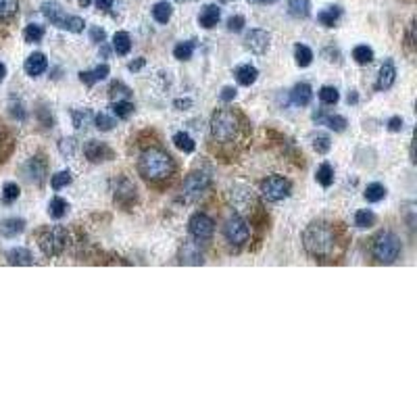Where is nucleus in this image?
Instances as JSON below:
<instances>
[{
  "label": "nucleus",
  "instance_id": "f257e3e1",
  "mask_svg": "<svg viewBox=\"0 0 417 417\" xmlns=\"http://www.w3.org/2000/svg\"><path fill=\"white\" fill-rule=\"evenodd\" d=\"M303 245L305 250L315 259H332L338 247V234L332 224L326 221H313L303 232Z\"/></svg>",
  "mask_w": 417,
  "mask_h": 417
},
{
  "label": "nucleus",
  "instance_id": "f03ea898",
  "mask_svg": "<svg viewBox=\"0 0 417 417\" xmlns=\"http://www.w3.org/2000/svg\"><path fill=\"white\" fill-rule=\"evenodd\" d=\"M138 171L144 179H149L153 184H161V182L171 179V175L175 173V163L165 151L146 149L138 159Z\"/></svg>",
  "mask_w": 417,
  "mask_h": 417
},
{
  "label": "nucleus",
  "instance_id": "7ed1b4c3",
  "mask_svg": "<svg viewBox=\"0 0 417 417\" xmlns=\"http://www.w3.org/2000/svg\"><path fill=\"white\" fill-rule=\"evenodd\" d=\"M240 132V117L230 111V109H221L215 111L211 117V136L217 142H232Z\"/></svg>",
  "mask_w": 417,
  "mask_h": 417
},
{
  "label": "nucleus",
  "instance_id": "20e7f679",
  "mask_svg": "<svg viewBox=\"0 0 417 417\" xmlns=\"http://www.w3.org/2000/svg\"><path fill=\"white\" fill-rule=\"evenodd\" d=\"M371 254L378 263H384V265H390L399 259L401 254V240L397 234L392 232H382L376 236L374 240V247H371Z\"/></svg>",
  "mask_w": 417,
  "mask_h": 417
},
{
  "label": "nucleus",
  "instance_id": "39448f33",
  "mask_svg": "<svg viewBox=\"0 0 417 417\" xmlns=\"http://www.w3.org/2000/svg\"><path fill=\"white\" fill-rule=\"evenodd\" d=\"M42 13H44V17L53 23V25H57L59 29H67V32H74V34H80L83 32V19L82 17H76V15H67L63 8H61V4H57V2H44L42 4Z\"/></svg>",
  "mask_w": 417,
  "mask_h": 417
},
{
  "label": "nucleus",
  "instance_id": "423d86ee",
  "mask_svg": "<svg viewBox=\"0 0 417 417\" xmlns=\"http://www.w3.org/2000/svg\"><path fill=\"white\" fill-rule=\"evenodd\" d=\"M38 245L42 252L46 257H59L65 247H67V230L63 226H53V228H46L40 238H38Z\"/></svg>",
  "mask_w": 417,
  "mask_h": 417
},
{
  "label": "nucleus",
  "instance_id": "0eeeda50",
  "mask_svg": "<svg viewBox=\"0 0 417 417\" xmlns=\"http://www.w3.org/2000/svg\"><path fill=\"white\" fill-rule=\"evenodd\" d=\"M290 190H292V186L284 175H271L261 182V194L269 203H280V200L288 198Z\"/></svg>",
  "mask_w": 417,
  "mask_h": 417
},
{
  "label": "nucleus",
  "instance_id": "6e6552de",
  "mask_svg": "<svg viewBox=\"0 0 417 417\" xmlns=\"http://www.w3.org/2000/svg\"><path fill=\"white\" fill-rule=\"evenodd\" d=\"M211 186V177L203 171H194L184 179V188H182V198L186 203H194L198 200Z\"/></svg>",
  "mask_w": 417,
  "mask_h": 417
},
{
  "label": "nucleus",
  "instance_id": "1a4fd4ad",
  "mask_svg": "<svg viewBox=\"0 0 417 417\" xmlns=\"http://www.w3.org/2000/svg\"><path fill=\"white\" fill-rule=\"evenodd\" d=\"M224 234H226V240H228L232 247H242L245 242H249V221H247L242 215H232V217L226 221V226H224Z\"/></svg>",
  "mask_w": 417,
  "mask_h": 417
},
{
  "label": "nucleus",
  "instance_id": "9d476101",
  "mask_svg": "<svg viewBox=\"0 0 417 417\" xmlns=\"http://www.w3.org/2000/svg\"><path fill=\"white\" fill-rule=\"evenodd\" d=\"M188 228H190V234H192L194 240L207 242V240H211V236L215 232V221L209 215H205V213H194L190 217Z\"/></svg>",
  "mask_w": 417,
  "mask_h": 417
},
{
  "label": "nucleus",
  "instance_id": "9b49d317",
  "mask_svg": "<svg viewBox=\"0 0 417 417\" xmlns=\"http://www.w3.org/2000/svg\"><path fill=\"white\" fill-rule=\"evenodd\" d=\"M269 40H271V36L265 29H250L247 34V46L254 55H265L269 48Z\"/></svg>",
  "mask_w": 417,
  "mask_h": 417
},
{
  "label": "nucleus",
  "instance_id": "f8f14e48",
  "mask_svg": "<svg viewBox=\"0 0 417 417\" xmlns=\"http://www.w3.org/2000/svg\"><path fill=\"white\" fill-rule=\"evenodd\" d=\"M83 155L88 157V161L98 163V161H109L113 157V151L98 140H90V142L83 144Z\"/></svg>",
  "mask_w": 417,
  "mask_h": 417
},
{
  "label": "nucleus",
  "instance_id": "ddd939ff",
  "mask_svg": "<svg viewBox=\"0 0 417 417\" xmlns=\"http://www.w3.org/2000/svg\"><path fill=\"white\" fill-rule=\"evenodd\" d=\"M25 74L29 76V78H38V76H42L44 71H46V67H48V61H46V57L42 55V53H34V55H29L27 59H25Z\"/></svg>",
  "mask_w": 417,
  "mask_h": 417
},
{
  "label": "nucleus",
  "instance_id": "4468645a",
  "mask_svg": "<svg viewBox=\"0 0 417 417\" xmlns=\"http://www.w3.org/2000/svg\"><path fill=\"white\" fill-rule=\"evenodd\" d=\"M397 80V69H395V63L392 61H386L384 65H382V69H380V76H378V82H376V88L380 90V92H384V90H390L392 88V83Z\"/></svg>",
  "mask_w": 417,
  "mask_h": 417
},
{
  "label": "nucleus",
  "instance_id": "2eb2a0df",
  "mask_svg": "<svg viewBox=\"0 0 417 417\" xmlns=\"http://www.w3.org/2000/svg\"><path fill=\"white\" fill-rule=\"evenodd\" d=\"M182 263H188V265H200L203 263V252L198 247V240L192 242V240H186L184 247H182Z\"/></svg>",
  "mask_w": 417,
  "mask_h": 417
},
{
  "label": "nucleus",
  "instance_id": "dca6fc26",
  "mask_svg": "<svg viewBox=\"0 0 417 417\" xmlns=\"http://www.w3.org/2000/svg\"><path fill=\"white\" fill-rule=\"evenodd\" d=\"M219 17H221L219 6H215V4H207V6L200 11V15H198V23H200L205 29H211V27H215V25L219 23Z\"/></svg>",
  "mask_w": 417,
  "mask_h": 417
},
{
  "label": "nucleus",
  "instance_id": "f3484780",
  "mask_svg": "<svg viewBox=\"0 0 417 417\" xmlns=\"http://www.w3.org/2000/svg\"><path fill=\"white\" fill-rule=\"evenodd\" d=\"M313 119L317 121V123H324V125H328L330 130L334 132H344L346 130V119L342 117V115H326V113H313Z\"/></svg>",
  "mask_w": 417,
  "mask_h": 417
},
{
  "label": "nucleus",
  "instance_id": "a211bd4d",
  "mask_svg": "<svg viewBox=\"0 0 417 417\" xmlns=\"http://www.w3.org/2000/svg\"><path fill=\"white\" fill-rule=\"evenodd\" d=\"M23 230H25V221H23V219H17V217L4 219V221L0 224V234H2L4 238H15V236H19Z\"/></svg>",
  "mask_w": 417,
  "mask_h": 417
},
{
  "label": "nucleus",
  "instance_id": "6ab92c4d",
  "mask_svg": "<svg viewBox=\"0 0 417 417\" xmlns=\"http://www.w3.org/2000/svg\"><path fill=\"white\" fill-rule=\"evenodd\" d=\"M311 98H313V90H311V86L307 82L296 83V86L292 88V100H294V104L307 107V104L311 102Z\"/></svg>",
  "mask_w": 417,
  "mask_h": 417
},
{
  "label": "nucleus",
  "instance_id": "aec40b11",
  "mask_svg": "<svg viewBox=\"0 0 417 417\" xmlns=\"http://www.w3.org/2000/svg\"><path fill=\"white\" fill-rule=\"evenodd\" d=\"M67 211H69V203H67L65 198H61V196H55V198L48 203V215H50L53 219H63V217L67 215Z\"/></svg>",
  "mask_w": 417,
  "mask_h": 417
},
{
  "label": "nucleus",
  "instance_id": "412c9836",
  "mask_svg": "<svg viewBox=\"0 0 417 417\" xmlns=\"http://www.w3.org/2000/svg\"><path fill=\"white\" fill-rule=\"evenodd\" d=\"M288 13L296 19H305L311 13V0H288Z\"/></svg>",
  "mask_w": 417,
  "mask_h": 417
},
{
  "label": "nucleus",
  "instance_id": "4be33fe9",
  "mask_svg": "<svg viewBox=\"0 0 417 417\" xmlns=\"http://www.w3.org/2000/svg\"><path fill=\"white\" fill-rule=\"evenodd\" d=\"M107 76H109V65H98V67L92 69V71H82V74H80V80H82L86 86H94L96 82L104 80Z\"/></svg>",
  "mask_w": 417,
  "mask_h": 417
},
{
  "label": "nucleus",
  "instance_id": "5701e85b",
  "mask_svg": "<svg viewBox=\"0 0 417 417\" xmlns=\"http://www.w3.org/2000/svg\"><path fill=\"white\" fill-rule=\"evenodd\" d=\"M257 78H259L257 67H252V65H240V67H236V80H238L240 86H252V83L257 82Z\"/></svg>",
  "mask_w": 417,
  "mask_h": 417
},
{
  "label": "nucleus",
  "instance_id": "b1692460",
  "mask_svg": "<svg viewBox=\"0 0 417 417\" xmlns=\"http://www.w3.org/2000/svg\"><path fill=\"white\" fill-rule=\"evenodd\" d=\"M113 50L117 55H128L132 50V38H130L128 32H117L113 36Z\"/></svg>",
  "mask_w": 417,
  "mask_h": 417
},
{
  "label": "nucleus",
  "instance_id": "393cba45",
  "mask_svg": "<svg viewBox=\"0 0 417 417\" xmlns=\"http://www.w3.org/2000/svg\"><path fill=\"white\" fill-rule=\"evenodd\" d=\"M6 261L11 265H32V252L27 249H13L6 252Z\"/></svg>",
  "mask_w": 417,
  "mask_h": 417
},
{
  "label": "nucleus",
  "instance_id": "a878e982",
  "mask_svg": "<svg viewBox=\"0 0 417 417\" xmlns=\"http://www.w3.org/2000/svg\"><path fill=\"white\" fill-rule=\"evenodd\" d=\"M342 17V8L340 6H328L326 11H322L320 15H317V21L324 25V27H334L336 25V21Z\"/></svg>",
  "mask_w": 417,
  "mask_h": 417
},
{
  "label": "nucleus",
  "instance_id": "bb28decb",
  "mask_svg": "<svg viewBox=\"0 0 417 417\" xmlns=\"http://www.w3.org/2000/svg\"><path fill=\"white\" fill-rule=\"evenodd\" d=\"M294 59H296L299 67H309L311 61H313V50L305 44H296L294 46Z\"/></svg>",
  "mask_w": 417,
  "mask_h": 417
},
{
  "label": "nucleus",
  "instance_id": "cd10ccee",
  "mask_svg": "<svg viewBox=\"0 0 417 417\" xmlns=\"http://www.w3.org/2000/svg\"><path fill=\"white\" fill-rule=\"evenodd\" d=\"M171 15H173V6H171V2H167V0H161V2H157V4L153 6V17H155L159 23H167V21L171 19Z\"/></svg>",
  "mask_w": 417,
  "mask_h": 417
},
{
  "label": "nucleus",
  "instance_id": "c85d7f7f",
  "mask_svg": "<svg viewBox=\"0 0 417 417\" xmlns=\"http://www.w3.org/2000/svg\"><path fill=\"white\" fill-rule=\"evenodd\" d=\"M173 144H175L182 153H186V155L194 153V149H196L194 140H192L186 132H177V134L173 136Z\"/></svg>",
  "mask_w": 417,
  "mask_h": 417
},
{
  "label": "nucleus",
  "instance_id": "c756f323",
  "mask_svg": "<svg viewBox=\"0 0 417 417\" xmlns=\"http://www.w3.org/2000/svg\"><path fill=\"white\" fill-rule=\"evenodd\" d=\"M315 179L324 186V188H330L334 184V167L330 163H322L317 173H315Z\"/></svg>",
  "mask_w": 417,
  "mask_h": 417
},
{
  "label": "nucleus",
  "instance_id": "7c9ffc66",
  "mask_svg": "<svg viewBox=\"0 0 417 417\" xmlns=\"http://www.w3.org/2000/svg\"><path fill=\"white\" fill-rule=\"evenodd\" d=\"M192 53H194V40L179 42V44L173 48V57H175L177 61H188V59H192Z\"/></svg>",
  "mask_w": 417,
  "mask_h": 417
},
{
  "label": "nucleus",
  "instance_id": "2f4dec72",
  "mask_svg": "<svg viewBox=\"0 0 417 417\" xmlns=\"http://www.w3.org/2000/svg\"><path fill=\"white\" fill-rule=\"evenodd\" d=\"M386 196V188L382 186V184H369L367 188H365V200L367 203H380L382 198Z\"/></svg>",
  "mask_w": 417,
  "mask_h": 417
},
{
  "label": "nucleus",
  "instance_id": "473e14b6",
  "mask_svg": "<svg viewBox=\"0 0 417 417\" xmlns=\"http://www.w3.org/2000/svg\"><path fill=\"white\" fill-rule=\"evenodd\" d=\"M109 96H111L113 100H130V96H132V90H130L125 83L113 82L111 83V88H109Z\"/></svg>",
  "mask_w": 417,
  "mask_h": 417
},
{
  "label": "nucleus",
  "instance_id": "72a5a7b5",
  "mask_svg": "<svg viewBox=\"0 0 417 417\" xmlns=\"http://www.w3.org/2000/svg\"><path fill=\"white\" fill-rule=\"evenodd\" d=\"M353 59H355L359 65H369V63L374 61V50H371L369 46L361 44V46H357V48L353 50Z\"/></svg>",
  "mask_w": 417,
  "mask_h": 417
},
{
  "label": "nucleus",
  "instance_id": "f704fd0d",
  "mask_svg": "<svg viewBox=\"0 0 417 417\" xmlns=\"http://www.w3.org/2000/svg\"><path fill=\"white\" fill-rule=\"evenodd\" d=\"M111 109H113V113H115L119 119H128V117L134 113V104H132L130 100H113Z\"/></svg>",
  "mask_w": 417,
  "mask_h": 417
},
{
  "label": "nucleus",
  "instance_id": "c9c22d12",
  "mask_svg": "<svg viewBox=\"0 0 417 417\" xmlns=\"http://www.w3.org/2000/svg\"><path fill=\"white\" fill-rule=\"evenodd\" d=\"M23 38H25V42H29V44H36V42H40V40L44 38V27H42V25H36V23H32V25H27V27H25V32H23Z\"/></svg>",
  "mask_w": 417,
  "mask_h": 417
},
{
  "label": "nucleus",
  "instance_id": "e433bc0d",
  "mask_svg": "<svg viewBox=\"0 0 417 417\" xmlns=\"http://www.w3.org/2000/svg\"><path fill=\"white\" fill-rule=\"evenodd\" d=\"M376 224V215L371 213V211H367V209H361V211H357V215H355V226L357 228H371Z\"/></svg>",
  "mask_w": 417,
  "mask_h": 417
},
{
  "label": "nucleus",
  "instance_id": "4c0bfd02",
  "mask_svg": "<svg viewBox=\"0 0 417 417\" xmlns=\"http://www.w3.org/2000/svg\"><path fill=\"white\" fill-rule=\"evenodd\" d=\"M19 194H21L19 186H17L15 182H6L4 188H2V203L11 205V203H15V200L19 198Z\"/></svg>",
  "mask_w": 417,
  "mask_h": 417
},
{
  "label": "nucleus",
  "instance_id": "58836bf2",
  "mask_svg": "<svg viewBox=\"0 0 417 417\" xmlns=\"http://www.w3.org/2000/svg\"><path fill=\"white\" fill-rule=\"evenodd\" d=\"M90 119H92V113L88 109H76L74 111V125L78 130H86L90 125Z\"/></svg>",
  "mask_w": 417,
  "mask_h": 417
},
{
  "label": "nucleus",
  "instance_id": "ea45409f",
  "mask_svg": "<svg viewBox=\"0 0 417 417\" xmlns=\"http://www.w3.org/2000/svg\"><path fill=\"white\" fill-rule=\"evenodd\" d=\"M71 179H74L71 171H59V173H55V175H53L50 184H53V188H55V190H61V188L69 186V184H71Z\"/></svg>",
  "mask_w": 417,
  "mask_h": 417
},
{
  "label": "nucleus",
  "instance_id": "a19ab883",
  "mask_svg": "<svg viewBox=\"0 0 417 417\" xmlns=\"http://www.w3.org/2000/svg\"><path fill=\"white\" fill-rule=\"evenodd\" d=\"M320 100H322L324 104H336V102L340 100V94H338V90H336L334 86H324V88L320 90Z\"/></svg>",
  "mask_w": 417,
  "mask_h": 417
},
{
  "label": "nucleus",
  "instance_id": "79ce46f5",
  "mask_svg": "<svg viewBox=\"0 0 417 417\" xmlns=\"http://www.w3.org/2000/svg\"><path fill=\"white\" fill-rule=\"evenodd\" d=\"M313 149H315L320 155H326V153L332 149V142H330V138H328L326 134H317V136L313 138Z\"/></svg>",
  "mask_w": 417,
  "mask_h": 417
},
{
  "label": "nucleus",
  "instance_id": "37998d69",
  "mask_svg": "<svg viewBox=\"0 0 417 417\" xmlns=\"http://www.w3.org/2000/svg\"><path fill=\"white\" fill-rule=\"evenodd\" d=\"M17 0H0V19H8L17 13Z\"/></svg>",
  "mask_w": 417,
  "mask_h": 417
},
{
  "label": "nucleus",
  "instance_id": "c03bdc74",
  "mask_svg": "<svg viewBox=\"0 0 417 417\" xmlns=\"http://www.w3.org/2000/svg\"><path fill=\"white\" fill-rule=\"evenodd\" d=\"M94 121H96V128L102 130V132H111L113 125H115V121H113L109 115H104V113H98V115L94 117Z\"/></svg>",
  "mask_w": 417,
  "mask_h": 417
},
{
  "label": "nucleus",
  "instance_id": "a18cd8bd",
  "mask_svg": "<svg viewBox=\"0 0 417 417\" xmlns=\"http://www.w3.org/2000/svg\"><path fill=\"white\" fill-rule=\"evenodd\" d=\"M242 27H245V17L242 15H236V17L228 19V29L230 32H242Z\"/></svg>",
  "mask_w": 417,
  "mask_h": 417
},
{
  "label": "nucleus",
  "instance_id": "49530a36",
  "mask_svg": "<svg viewBox=\"0 0 417 417\" xmlns=\"http://www.w3.org/2000/svg\"><path fill=\"white\" fill-rule=\"evenodd\" d=\"M104 38H107L104 29H100V27H92V29H90V40H92V42L98 44V42H102Z\"/></svg>",
  "mask_w": 417,
  "mask_h": 417
},
{
  "label": "nucleus",
  "instance_id": "de8ad7c7",
  "mask_svg": "<svg viewBox=\"0 0 417 417\" xmlns=\"http://www.w3.org/2000/svg\"><path fill=\"white\" fill-rule=\"evenodd\" d=\"M234 98H236V88L228 86V88L221 90V100H224V102H232Z\"/></svg>",
  "mask_w": 417,
  "mask_h": 417
},
{
  "label": "nucleus",
  "instance_id": "09e8293b",
  "mask_svg": "<svg viewBox=\"0 0 417 417\" xmlns=\"http://www.w3.org/2000/svg\"><path fill=\"white\" fill-rule=\"evenodd\" d=\"M388 130H390V132H401V130H403V117H392V119L388 121Z\"/></svg>",
  "mask_w": 417,
  "mask_h": 417
},
{
  "label": "nucleus",
  "instance_id": "8fccbe9b",
  "mask_svg": "<svg viewBox=\"0 0 417 417\" xmlns=\"http://www.w3.org/2000/svg\"><path fill=\"white\" fill-rule=\"evenodd\" d=\"M74 146H76V142L69 138V140H61V153L63 155H74Z\"/></svg>",
  "mask_w": 417,
  "mask_h": 417
},
{
  "label": "nucleus",
  "instance_id": "3c124183",
  "mask_svg": "<svg viewBox=\"0 0 417 417\" xmlns=\"http://www.w3.org/2000/svg\"><path fill=\"white\" fill-rule=\"evenodd\" d=\"M190 104H192V100H190V98H186V100H175V102H173V107H175V109H179V111L188 109Z\"/></svg>",
  "mask_w": 417,
  "mask_h": 417
},
{
  "label": "nucleus",
  "instance_id": "603ef678",
  "mask_svg": "<svg viewBox=\"0 0 417 417\" xmlns=\"http://www.w3.org/2000/svg\"><path fill=\"white\" fill-rule=\"evenodd\" d=\"M113 2H115V0H96V6H98L100 11H109V8L113 6Z\"/></svg>",
  "mask_w": 417,
  "mask_h": 417
},
{
  "label": "nucleus",
  "instance_id": "864d4df0",
  "mask_svg": "<svg viewBox=\"0 0 417 417\" xmlns=\"http://www.w3.org/2000/svg\"><path fill=\"white\" fill-rule=\"evenodd\" d=\"M142 67H144V59H138L136 63H130V65H128L130 71H138V69H142Z\"/></svg>",
  "mask_w": 417,
  "mask_h": 417
},
{
  "label": "nucleus",
  "instance_id": "5fc2aeb1",
  "mask_svg": "<svg viewBox=\"0 0 417 417\" xmlns=\"http://www.w3.org/2000/svg\"><path fill=\"white\" fill-rule=\"evenodd\" d=\"M252 4H271V2H275V0H249Z\"/></svg>",
  "mask_w": 417,
  "mask_h": 417
},
{
  "label": "nucleus",
  "instance_id": "6e6d98bb",
  "mask_svg": "<svg viewBox=\"0 0 417 417\" xmlns=\"http://www.w3.org/2000/svg\"><path fill=\"white\" fill-rule=\"evenodd\" d=\"M4 76H6V67H4V63H0V82L4 80Z\"/></svg>",
  "mask_w": 417,
  "mask_h": 417
},
{
  "label": "nucleus",
  "instance_id": "4d7b16f0",
  "mask_svg": "<svg viewBox=\"0 0 417 417\" xmlns=\"http://www.w3.org/2000/svg\"><path fill=\"white\" fill-rule=\"evenodd\" d=\"M357 102V94L353 92V94H348V104H355Z\"/></svg>",
  "mask_w": 417,
  "mask_h": 417
},
{
  "label": "nucleus",
  "instance_id": "13d9d810",
  "mask_svg": "<svg viewBox=\"0 0 417 417\" xmlns=\"http://www.w3.org/2000/svg\"><path fill=\"white\" fill-rule=\"evenodd\" d=\"M80 2H82L83 6H88V4H90V0H80Z\"/></svg>",
  "mask_w": 417,
  "mask_h": 417
},
{
  "label": "nucleus",
  "instance_id": "bf43d9fd",
  "mask_svg": "<svg viewBox=\"0 0 417 417\" xmlns=\"http://www.w3.org/2000/svg\"><path fill=\"white\" fill-rule=\"evenodd\" d=\"M177 2H194V0H177Z\"/></svg>",
  "mask_w": 417,
  "mask_h": 417
}]
</instances>
